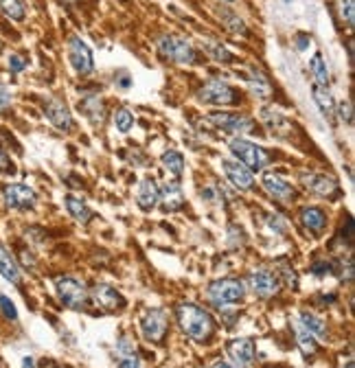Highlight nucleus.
Returning a JSON list of instances; mask_svg holds the SVG:
<instances>
[{
  "label": "nucleus",
  "instance_id": "47",
  "mask_svg": "<svg viewBox=\"0 0 355 368\" xmlns=\"http://www.w3.org/2000/svg\"><path fill=\"white\" fill-rule=\"evenodd\" d=\"M213 368H235V366H230V364H224V362H220V364H215Z\"/></svg>",
  "mask_w": 355,
  "mask_h": 368
},
{
  "label": "nucleus",
  "instance_id": "12",
  "mask_svg": "<svg viewBox=\"0 0 355 368\" xmlns=\"http://www.w3.org/2000/svg\"><path fill=\"white\" fill-rule=\"evenodd\" d=\"M140 329H143V336L152 342H161L167 334V314L163 309H149L143 322H140Z\"/></svg>",
  "mask_w": 355,
  "mask_h": 368
},
{
  "label": "nucleus",
  "instance_id": "24",
  "mask_svg": "<svg viewBox=\"0 0 355 368\" xmlns=\"http://www.w3.org/2000/svg\"><path fill=\"white\" fill-rule=\"evenodd\" d=\"M64 202H66V211H68L70 215H73L79 224H88V222H91L93 211L88 209V204H86L83 199H79V197H75V195H66Z\"/></svg>",
  "mask_w": 355,
  "mask_h": 368
},
{
  "label": "nucleus",
  "instance_id": "21",
  "mask_svg": "<svg viewBox=\"0 0 355 368\" xmlns=\"http://www.w3.org/2000/svg\"><path fill=\"white\" fill-rule=\"evenodd\" d=\"M300 222H303V226L309 230V232H323L327 228V215L321 211V209H303L300 211Z\"/></svg>",
  "mask_w": 355,
  "mask_h": 368
},
{
  "label": "nucleus",
  "instance_id": "8",
  "mask_svg": "<svg viewBox=\"0 0 355 368\" xmlns=\"http://www.w3.org/2000/svg\"><path fill=\"white\" fill-rule=\"evenodd\" d=\"M44 114L51 121V125L58 127L60 132H70V130H73V114H70L66 101H62L60 97H51L44 103Z\"/></svg>",
  "mask_w": 355,
  "mask_h": 368
},
{
  "label": "nucleus",
  "instance_id": "23",
  "mask_svg": "<svg viewBox=\"0 0 355 368\" xmlns=\"http://www.w3.org/2000/svg\"><path fill=\"white\" fill-rule=\"evenodd\" d=\"M248 86H250V92L255 97H259V99H268L272 95V84L257 68L250 70V79H248Z\"/></svg>",
  "mask_w": 355,
  "mask_h": 368
},
{
  "label": "nucleus",
  "instance_id": "50",
  "mask_svg": "<svg viewBox=\"0 0 355 368\" xmlns=\"http://www.w3.org/2000/svg\"><path fill=\"white\" fill-rule=\"evenodd\" d=\"M48 368H55V366H48Z\"/></svg>",
  "mask_w": 355,
  "mask_h": 368
},
{
  "label": "nucleus",
  "instance_id": "20",
  "mask_svg": "<svg viewBox=\"0 0 355 368\" xmlns=\"http://www.w3.org/2000/svg\"><path fill=\"white\" fill-rule=\"evenodd\" d=\"M0 274H3L5 279L9 283H13V285H18V283H20V279H22L20 268H18L15 259L9 254V250L3 244H0Z\"/></svg>",
  "mask_w": 355,
  "mask_h": 368
},
{
  "label": "nucleus",
  "instance_id": "22",
  "mask_svg": "<svg viewBox=\"0 0 355 368\" xmlns=\"http://www.w3.org/2000/svg\"><path fill=\"white\" fill-rule=\"evenodd\" d=\"M312 92H314V101H316L318 107H321L323 117H325V119H333V114H335V101H333V97H331L329 88L316 84V86L312 88Z\"/></svg>",
  "mask_w": 355,
  "mask_h": 368
},
{
  "label": "nucleus",
  "instance_id": "36",
  "mask_svg": "<svg viewBox=\"0 0 355 368\" xmlns=\"http://www.w3.org/2000/svg\"><path fill=\"white\" fill-rule=\"evenodd\" d=\"M0 307H3V314H5L9 320H15V318H18V311H15L13 303H11L7 296H0Z\"/></svg>",
  "mask_w": 355,
  "mask_h": 368
},
{
  "label": "nucleus",
  "instance_id": "39",
  "mask_svg": "<svg viewBox=\"0 0 355 368\" xmlns=\"http://www.w3.org/2000/svg\"><path fill=\"white\" fill-rule=\"evenodd\" d=\"M9 105H11V95H9V90L0 84V112H5Z\"/></svg>",
  "mask_w": 355,
  "mask_h": 368
},
{
  "label": "nucleus",
  "instance_id": "35",
  "mask_svg": "<svg viewBox=\"0 0 355 368\" xmlns=\"http://www.w3.org/2000/svg\"><path fill=\"white\" fill-rule=\"evenodd\" d=\"M338 15L340 20L353 27L355 22V0H338Z\"/></svg>",
  "mask_w": 355,
  "mask_h": 368
},
{
  "label": "nucleus",
  "instance_id": "5",
  "mask_svg": "<svg viewBox=\"0 0 355 368\" xmlns=\"http://www.w3.org/2000/svg\"><path fill=\"white\" fill-rule=\"evenodd\" d=\"M230 152H233V156L243 164V167H250V169H263L265 162H268V154H265L259 145L243 140V138L230 140Z\"/></svg>",
  "mask_w": 355,
  "mask_h": 368
},
{
  "label": "nucleus",
  "instance_id": "41",
  "mask_svg": "<svg viewBox=\"0 0 355 368\" xmlns=\"http://www.w3.org/2000/svg\"><path fill=\"white\" fill-rule=\"evenodd\" d=\"M0 171H13V164L5 150H0Z\"/></svg>",
  "mask_w": 355,
  "mask_h": 368
},
{
  "label": "nucleus",
  "instance_id": "28",
  "mask_svg": "<svg viewBox=\"0 0 355 368\" xmlns=\"http://www.w3.org/2000/svg\"><path fill=\"white\" fill-rule=\"evenodd\" d=\"M261 121L270 127V130L279 132L281 127H288V121H286V114L279 112L276 107H261Z\"/></svg>",
  "mask_w": 355,
  "mask_h": 368
},
{
  "label": "nucleus",
  "instance_id": "16",
  "mask_svg": "<svg viewBox=\"0 0 355 368\" xmlns=\"http://www.w3.org/2000/svg\"><path fill=\"white\" fill-rule=\"evenodd\" d=\"M158 202H163L165 211H178L185 206V193L178 182H165L158 189Z\"/></svg>",
  "mask_w": 355,
  "mask_h": 368
},
{
  "label": "nucleus",
  "instance_id": "6",
  "mask_svg": "<svg viewBox=\"0 0 355 368\" xmlns=\"http://www.w3.org/2000/svg\"><path fill=\"white\" fill-rule=\"evenodd\" d=\"M68 60H70V66L75 68L77 75H91V72L95 70L93 51L79 38V35H70L68 38Z\"/></svg>",
  "mask_w": 355,
  "mask_h": 368
},
{
  "label": "nucleus",
  "instance_id": "49",
  "mask_svg": "<svg viewBox=\"0 0 355 368\" xmlns=\"http://www.w3.org/2000/svg\"><path fill=\"white\" fill-rule=\"evenodd\" d=\"M224 3H235V0H224Z\"/></svg>",
  "mask_w": 355,
  "mask_h": 368
},
{
  "label": "nucleus",
  "instance_id": "38",
  "mask_svg": "<svg viewBox=\"0 0 355 368\" xmlns=\"http://www.w3.org/2000/svg\"><path fill=\"white\" fill-rule=\"evenodd\" d=\"M9 68H11L13 72H20V70L27 68V60L20 58V55H11V58H9Z\"/></svg>",
  "mask_w": 355,
  "mask_h": 368
},
{
  "label": "nucleus",
  "instance_id": "34",
  "mask_svg": "<svg viewBox=\"0 0 355 368\" xmlns=\"http://www.w3.org/2000/svg\"><path fill=\"white\" fill-rule=\"evenodd\" d=\"M114 125H116V130L123 132V134H128L132 130V125H134V114L130 112L128 107H119L116 112H114Z\"/></svg>",
  "mask_w": 355,
  "mask_h": 368
},
{
  "label": "nucleus",
  "instance_id": "32",
  "mask_svg": "<svg viewBox=\"0 0 355 368\" xmlns=\"http://www.w3.org/2000/svg\"><path fill=\"white\" fill-rule=\"evenodd\" d=\"M309 68H312V75L316 79L318 86H327L329 84V72H327V64L323 62V55L316 53L312 62H309Z\"/></svg>",
  "mask_w": 355,
  "mask_h": 368
},
{
  "label": "nucleus",
  "instance_id": "1",
  "mask_svg": "<svg viewBox=\"0 0 355 368\" xmlns=\"http://www.w3.org/2000/svg\"><path fill=\"white\" fill-rule=\"evenodd\" d=\"M178 322H180V329L185 334L195 342L208 340L213 336V331H215V322L208 316V311L191 303L178 307Z\"/></svg>",
  "mask_w": 355,
  "mask_h": 368
},
{
  "label": "nucleus",
  "instance_id": "10",
  "mask_svg": "<svg viewBox=\"0 0 355 368\" xmlns=\"http://www.w3.org/2000/svg\"><path fill=\"white\" fill-rule=\"evenodd\" d=\"M210 123H215L228 134H253L255 123L243 114H233V112H215L210 114Z\"/></svg>",
  "mask_w": 355,
  "mask_h": 368
},
{
  "label": "nucleus",
  "instance_id": "15",
  "mask_svg": "<svg viewBox=\"0 0 355 368\" xmlns=\"http://www.w3.org/2000/svg\"><path fill=\"white\" fill-rule=\"evenodd\" d=\"M228 355L239 368H248L255 360V344L248 338H239L228 344Z\"/></svg>",
  "mask_w": 355,
  "mask_h": 368
},
{
  "label": "nucleus",
  "instance_id": "26",
  "mask_svg": "<svg viewBox=\"0 0 355 368\" xmlns=\"http://www.w3.org/2000/svg\"><path fill=\"white\" fill-rule=\"evenodd\" d=\"M202 48L210 55L213 60L215 62H220V64H233L237 58H235V53H230L222 42H217V40H204L202 42Z\"/></svg>",
  "mask_w": 355,
  "mask_h": 368
},
{
  "label": "nucleus",
  "instance_id": "25",
  "mask_svg": "<svg viewBox=\"0 0 355 368\" xmlns=\"http://www.w3.org/2000/svg\"><path fill=\"white\" fill-rule=\"evenodd\" d=\"M156 202H158V187L154 180L147 178L140 182V187H138V204L143 211H152L156 206Z\"/></svg>",
  "mask_w": 355,
  "mask_h": 368
},
{
  "label": "nucleus",
  "instance_id": "31",
  "mask_svg": "<svg viewBox=\"0 0 355 368\" xmlns=\"http://www.w3.org/2000/svg\"><path fill=\"white\" fill-rule=\"evenodd\" d=\"M296 340H298L300 351H303L305 355H314V353H316V348H318L316 338L309 334V331H305V327L300 324V322L296 324Z\"/></svg>",
  "mask_w": 355,
  "mask_h": 368
},
{
  "label": "nucleus",
  "instance_id": "40",
  "mask_svg": "<svg viewBox=\"0 0 355 368\" xmlns=\"http://www.w3.org/2000/svg\"><path fill=\"white\" fill-rule=\"evenodd\" d=\"M119 368H140V360L132 353V355H126L121 362H119Z\"/></svg>",
  "mask_w": 355,
  "mask_h": 368
},
{
  "label": "nucleus",
  "instance_id": "30",
  "mask_svg": "<svg viewBox=\"0 0 355 368\" xmlns=\"http://www.w3.org/2000/svg\"><path fill=\"white\" fill-rule=\"evenodd\" d=\"M0 11H3L7 18L15 22H22L27 18V11H25V5L20 0H0Z\"/></svg>",
  "mask_w": 355,
  "mask_h": 368
},
{
  "label": "nucleus",
  "instance_id": "19",
  "mask_svg": "<svg viewBox=\"0 0 355 368\" xmlns=\"http://www.w3.org/2000/svg\"><path fill=\"white\" fill-rule=\"evenodd\" d=\"M79 110L91 119L93 123L101 125L105 121V103L99 95H86L79 101Z\"/></svg>",
  "mask_w": 355,
  "mask_h": 368
},
{
  "label": "nucleus",
  "instance_id": "44",
  "mask_svg": "<svg viewBox=\"0 0 355 368\" xmlns=\"http://www.w3.org/2000/svg\"><path fill=\"white\" fill-rule=\"evenodd\" d=\"M296 42H298V44H296L298 51H305L307 44L312 42V38H309V35H296Z\"/></svg>",
  "mask_w": 355,
  "mask_h": 368
},
{
  "label": "nucleus",
  "instance_id": "17",
  "mask_svg": "<svg viewBox=\"0 0 355 368\" xmlns=\"http://www.w3.org/2000/svg\"><path fill=\"white\" fill-rule=\"evenodd\" d=\"M91 294H93L95 305L101 307V309H105V311H114V309H121L123 307L121 294L114 287H110V285H95V289Z\"/></svg>",
  "mask_w": 355,
  "mask_h": 368
},
{
  "label": "nucleus",
  "instance_id": "48",
  "mask_svg": "<svg viewBox=\"0 0 355 368\" xmlns=\"http://www.w3.org/2000/svg\"><path fill=\"white\" fill-rule=\"evenodd\" d=\"M347 368H355V366H353V362H349V364H347Z\"/></svg>",
  "mask_w": 355,
  "mask_h": 368
},
{
  "label": "nucleus",
  "instance_id": "2",
  "mask_svg": "<svg viewBox=\"0 0 355 368\" xmlns=\"http://www.w3.org/2000/svg\"><path fill=\"white\" fill-rule=\"evenodd\" d=\"M156 48L165 60L173 64H198V51L185 35L165 33L156 40Z\"/></svg>",
  "mask_w": 355,
  "mask_h": 368
},
{
  "label": "nucleus",
  "instance_id": "27",
  "mask_svg": "<svg viewBox=\"0 0 355 368\" xmlns=\"http://www.w3.org/2000/svg\"><path fill=\"white\" fill-rule=\"evenodd\" d=\"M163 164H165V169L171 173V176H175V178H180L182 173H185V158H182V154L180 152H175V150H167L165 154H163Z\"/></svg>",
  "mask_w": 355,
  "mask_h": 368
},
{
  "label": "nucleus",
  "instance_id": "29",
  "mask_svg": "<svg viewBox=\"0 0 355 368\" xmlns=\"http://www.w3.org/2000/svg\"><path fill=\"white\" fill-rule=\"evenodd\" d=\"M300 324L305 327V331H309V334L314 336V338H325L327 336V327H325V322L318 318V316H314V314H300Z\"/></svg>",
  "mask_w": 355,
  "mask_h": 368
},
{
  "label": "nucleus",
  "instance_id": "3",
  "mask_svg": "<svg viewBox=\"0 0 355 368\" xmlns=\"http://www.w3.org/2000/svg\"><path fill=\"white\" fill-rule=\"evenodd\" d=\"M198 99L208 105H235L239 101V92L222 79H210L198 90Z\"/></svg>",
  "mask_w": 355,
  "mask_h": 368
},
{
  "label": "nucleus",
  "instance_id": "33",
  "mask_svg": "<svg viewBox=\"0 0 355 368\" xmlns=\"http://www.w3.org/2000/svg\"><path fill=\"white\" fill-rule=\"evenodd\" d=\"M220 18L224 20V25H226V29L230 31V33H235V35H243L248 33V29H246V25H243V20L239 15H235L233 11H224V13H220Z\"/></svg>",
  "mask_w": 355,
  "mask_h": 368
},
{
  "label": "nucleus",
  "instance_id": "9",
  "mask_svg": "<svg viewBox=\"0 0 355 368\" xmlns=\"http://www.w3.org/2000/svg\"><path fill=\"white\" fill-rule=\"evenodd\" d=\"M5 202L9 209H15V211H27V209H33L35 202H38V195H35V191L31 187H27V184H7L5 191Z\"/></svg>",
  "mask_w": 355,
  "mask_h": 368
},
{
  "label": "nucleus",
  "instance_id": "43",
  "mask_svg": "<svg viewBox=\"0 0 355 368\" xmlns=\"http://www.w3.org/2000/svg\"><path fill=\"white\" fill-rule=\"evenodd\" d=\"M119 351H121L123 355H132V353H134V344H132L130 340H121Z\"/></svg>",
  "mask_w": 355,
  "mask_h": 368
},
{
  "label": "nucleus",
  "instance_id": "14",
  "mask_svg": "<svg viewBox=\"0 0 355 368\" xmlns=\"http://www.w3.org/2000/svg\"><path fill=\"white\" fill-rule=\"evenodd\" d=\"M300 182H303V187L307 191L321 195V197H333L338 193V182L323 173H300Z\"/></svg>",
  "mask_w": 355,
  "mask_h": 368
},
{
  "label": "nucleus",
  "instance_id": "7",
  "mask_svg": "<svg viewBox=\"0 0 355 368\" xmlns=\"http://www.w3.org/2000/svg\"><path fill=\"white\" fill-rule=\"evenodd\" d=\"M208 298L215 305H230L243 298V283L237 279H222L208 285Z\"/></svg>",
  "mask_w": 355,
  "mask_h": 368
},
{
  "label": "nucleus",
  "instance_id": "13",
  "mask_svg": "<svg viewBox=\"0 0 355 368\" xmlns=\"http://www.w3.org/2000/svg\"><path fill=\"white\" fill-rule=\"evenodd\" d=\"M248 285H250V289L261 298H270V296H274V294L279 291V279L268 270L253 272L250 276H248Z\"/></svg>",
  "mask_w": 355,
  "mask_h": 368
},
{
  "label": "nucleus",
  "instance_id": "18",
  "mask_svg": "<svg viewBox=\"0 0 355 368\" xmlns=\"http://www.w3.org/2000/svg\"><path fill=\"white\" fill-rule=\"evenodd\" d=\"M263 187L265 191H268L272 197L281 199V202H292L294 199V189H292V184L286 182L281 176L276 173H265L263 176Z\"/></svg>",
  "mask_w": 355,
  "mask_h": 368
},
{
  "label": "nucleus",
  "instance_id": "46",
  "mask_svg": "<svg viewBox=\"0 0 355 368\" xmlns=\"http://www.w3.org/2000/svg\"><path fill=\"white\" fill-rule=\"evenodd\" d=\"M22 366H25V368H35V362H33V357H25V360H22Z\"/></svg>",
  "mask_w": 355,
  "mask_h": 368
},
{
  "label": "nucleus",
  "instance_id": "11",
  "mask_svg": "<svg viewBox=\"0 0 355 368\" xmlns=\"http://www.w3.org/2000/svg\"><path fill=\"white\" fill-rule=\"evenodd\" d=\"M222 169L226 173V178L233 182V187L239 189V191H250L255 187V178L250 173V169L243 167L241 162H235V160H228L224 158L222 160Z\"/></svg>",
  "mask_w": 355,
  "mask_h": 368
},
{
  "label": "nucleus",
  "instance_id": "45",
  "mask_svg": "<svg viewBox=\"0 0 355 368\" xmlns=\"http://www.w3.org/2000/svg\"><path fill=\"white\" fill-rule=\"evenodd\" d=\"M314 270H316V274H327L329 272V263H316Z\"/></svg>",
  "mask_w": 355,
  "mask_h": 368
},
{
  "label": "nucleus",
  "instance_id": "42",
  "mask_svg": "<svg viewBox=\"0 0 355 368\" xmlns=\"http://www.w3.org/2000/svg\"><path fill=\"white\" fill-rule=\"evenodd\" d=\"M268 224H270V228H274V230H286V224L281 222V217H276V215H268Z\"/></svg>",
  "mask_w": 355,
  "mask_h": 368
},
{
  "label": "nucleus",
  "instance_id": "4",
  "mask_svg": "<svg viewBox=\"0 0 355 368\" xmlns=\"http://www.w3.org/2000/svg\"><path fill=\"white\" fill-rule=\"evenodd\" d=\"M55 289L60 301L70 309H83L88 303V289L75 276H60L55 281Z\"/></svg>",
  "mask_w": 355,
  "mask_h": 368
},
{
  "label": "nucleus",
  "instance_id": "37",
  "mask_svg": "<svg viewBox=\"0 0 355 368\" xmlns=\"http://www.w3.org/2000/svg\"><path fill=\"white\" fill-rule=\"evenodd\" d=\"M338 112H340V119H342L347 125L353 123V105H351V101H342L340 107H338Z\"/></svg>",
  "mask_w": 355,
  "mask_h": 368
}]
</instances>
